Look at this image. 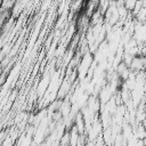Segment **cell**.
Wrapping results in <instances>:
<instances>
[{
    "mask_svg": "<svg viewBox=\"0 0 146 146\" xmlns=\"http://www.w3.org/2000/svg\"><path fill=\"white\" fill-rule=\"evenodd\" d=\"M144 64H145V59H144L143 56H140V57H135V56H133V58H132V60H131V63H130L129 66H130L133 71L138 72V71H140V70L144 67Z\"/></svg>",
    "mask_w": 146,
    "mask_h": 146,
    "instance_id": "obj_1",
    "label": "cell"
},
{
    "mask_svg": "<svg viewBox=\"0 0 146 146\" xmlns=\"http://www.w3.org/2000/svg\"><path fill=\"white\" fill-rule=\"evenodd\" d=\"M135 2H136V0H128L125 5H127V7H128V8H133Z\"/></svg>",
    "mask_w": 146,
    "mask_h": 146,
    "instance_id": "obj_2",
    "label": "cell"
}]
</instances>
